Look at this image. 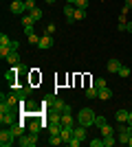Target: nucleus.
<instances>
[{
	"mask_svg": "<svg viewBox=\"0 0 132 147\" xmlns=\"http://www.w3.org/2000/svg\"><path fill=\"white\" fill-rule=\"evenodd\" d=\"M62 136H51V138H49V145H53V147H55V145H62Z\"/></svg>",
	"mask_w": 132,
	"mask_h": 147,
	"instance_id": "28",
	"label": "nucleus"
},
{
	"mask_svg": "<svg viewBox=\"0 0 132 147\" xmlns=\"http://www.w3.org/2000/svg\"><path fill=\"white\" fill-rule=\"evenodd\" d=\"M18 145L20 147H35L38 145V134H22V136H18Z\"/></svg>",
	"mask_w": 132,
	"mask_h": 147,
	"instance_id": "4",
	"label": "nucleus"
},
{
	"mask_svg": "<svg viewBox=\"0 0 132 147\" xmlns=\"http://www.w3.org/2000/svg\"><path fill=\"white\" fill-rule=\"evenodd\" d=\"M121 66H123V64H121L119 59H110V61H108V70H110V73H119Z\"/></svg>",
	"mask_w": 132,
	"mask_h": 147,
	"instance_id": "16",
	"label": "nucleus"
},
{
	"mask_svg": "<svg viewBox=\"0 0 132 147\" xmlns=\"http://www.w3.org/2000/svg\"><path fill=\"white\" fill-rule=\"evenodd\" d=\"M44 105H51V110L60 112V114H62L64 110H70V105H66V103H64V99H60V97H46V99H44Z\"/></svg>",
	"mask_w": 132,
	"mask_h": 147,
	"instance_id": "2",
	"label": "nucleus"
},
{
	"mask_svg": "<svg viewBox=\"0 0 132 147\" xmlns=\"http://www.w3.org/2000/svg\"><path fill=\"white\" fill-rule=\"evenodd\" d=\"M51 46H53V35H49V33H46V35H42V37H40V44H38V49L46 51V49H51Z\"/></svg>",
	"mask_w": 132,
	"mask_h": 147,
	"instance_id": "10",
	"label": "nucleus"
},
{
	"mask_svg": "<svg viewBox=\"0 0 132 147\" xmlns=\"http://www.w3.org/2000/svg\"><path fill=\"white\" fill-rule=\"evenodd\" d=\"M95 86H97V88H106L108 84H106V79H104V77H97V79H95Z\"/></svg>",
	"mask_w": 132,
	"mask_h": 147,
	"instance_id": "34",
	"label": "nucleus"
},
{
	"mask_svg": "<svg viewBox=\"0 0 132 147\" xmlns=\"http://www.w3.org/2000/svg\"><path fill=\"white\" fill-rule=\"evenodd\" d=\"M97 94H99V88L97 86H93V88L86 90V99H97Z\"/></svg>",
	"mask_w": 132,
	"mask_h": 147,
	"instance_id": "18",
	"label": "nucleus"
},
{
	"mask_svg": "<svg viewBox=\"0 0 132 147\" xmlns=\"http://www.w3.org/2000/svg\"><path fill=\"white\" fill-rule=\"evenodd\" d=\"M73 18H75V22H77V20H84V18H86V9H77V7H75V16H73Z\"/></svg>",
	"mask_w": 132,
	"mask_h": 147,
	"instance_id": "21",
	"label": "nucleus"
},
{
	"mask_svg": "<svg viewBox=\"0 0 132 147\" xmlns=\"http://www.w3.org/2000/svg\"><path fill=\"white\" fill-rule=\"evenodd\" d=\"M114 143H117V141H114V134L112 136H104V147H112Z\"/></svg>",
	"mask_w": 132,
	"mask_h": 147,
	"instance_id": "27",
	"label": "nucleus"
},
{
	"mask_svg": "<svg viewBox=\"0 0 132 147\" xmlns=\"http://www.w3.org/2000/svg\"><path fill=\"white\" fill-rule=\"evenodd\" d=\"M126 26H128V22H119V24H117V29H119V31H126Z\"/></svg>",
	"mask_w": 132,
	"mask_h": 147,
	"instance_id": "37",
	"label": "nucleus"
},
{
	"mask_svg": "<svg viewBox=\"0 0 132 147\" xmlns=\"http://www.w3.org/2000/svg\"><path fill=\"white\" fill-rule=\"evenodd\" d=\"M88 2L90 0H75V7L77 9H88Z\"/></svg>",
	"mask_w": 132,
	"mask_h": 147,
	"instance_id": "31",
	"label": "nucleus"
},
{
	"mask_svg": "<svg viewBox=\"0 0 132 147\" xmlns=\"http://www.w3.org/2000/svg\"><path fill=\"white\" fill-rule=\"evenodd\" d=\"M128 145H130V147H132V136H130V141H128Z\"/></svg>",
	"mask_w": 132,
	"mask_h": 147,
	"instance_id": "44",
	"label": "nucleus"
},
{
	"mask_svg": "<svg viewBox=\"0 0 132 147\" xmlns=\"http://www.w3.org/2000/svg\"><path fill=\"white\" fill-rule=\"evenodd\" d=\"M126 31H130V33H132V22H128V26H126Z\"/></svg>",
	"mask_w": 132,
	"mask_h": 147,
	"instance_id": "39",
	"label": "nucleus"
},
{
	"mask_svg": "<svg viewBox=\"0 0 132 147\" xmlns=\"http://www.w3.org/2000/svg\"><path fill=\"white\" fill-rule=\"evenodd\" d=\"M60 121H62L64 127H75V119H73V114H70V110H64L62 117H60Z\"/></svg>",
	"mask_w": 132,
	"mask_h": 147,
	"instance_id": "7",
	"label": "nucleus"
},
{
	"mask_svg": "<svg viewBox=\"0 0 132 147\" xmlns=\"http://www.w3.org/2000/svg\"><path fill=\"white\" fill-rule=\"evenodd\" d=\"M44 2H49V5H53V2H55V0H44Z\"/></svg>",
	"mask_w": 132,
	"mask_h": 147,
	"instance_id": "43",
	"label": "nucleus"
},
{
	"mask_svg": "<svg viewBox=\"0 0 132 147\" xmlns=\"http://www.w3.org/2000/svg\"><path fill=\"white\" fill-rule=\"evenodd\" d=\"M0 46H11V40H9V35H0Z\"/></svg>",
	"mask_w": 132,
	"mask_h": 147,
	"instance_id": "29",
	"label": "nucleus"
},
{
	"mask_svg": "<svg viewBox=\"0 0 132 147\" xmlns=\"http://www.w3.org/2000/svg\"><path fill=\"white\" fill-rule=\"evenodd\" d=\"M13 143H18V136L13 134L11 127H2V132H0V145L2 147H11Z\"/></svg>",
	"mask_w": 132,
	"mask_h": 147,
	"instance_id": "3",
	"label": "nucleus"
},
{
	"mask_svg": "<svg viewBox=\"0 0 132 147\" xmlns=\"http://www.w3.org/2000/svg\"><path fill=\"white\" fill-rule=\"evenodd\" d=\"M24 33H26V35H31V33H35V31H33V26H24Z\"/></svg>",
	"mask_w": 132,
	"mask_h": 147,
	"instance_id": "38",
	"label": "nucleus"
},
{
	"mask_svg": "<svg viewBox=\"0 0 132 147\" xmlns=\"http://www.w3.org/2000/svg\"><path fill=\"white\" fill-rule=\"evenodd\" d=\"M29 44H33V46H38V44H40V37L35 35V33H31V35H29Z\"/></svg>",
	"mask_w": 132,
	"mask_h": 147,
	"instance_id": "35",
	"label": "nucleus"
},
{
	"mask_svg": "<svg viewBox=\"0 0 132 147\" xmlns=\"http://www.w3.org/2000/svg\"><path fill=\"white\" fill-rule=\"evenodd\" d=\"M33 22H35V20L31 18V13H24V16H22V26H33Z\"/></svg>",
	"mask_w": 132,
	"mask_h": 147,
	"instance_id": "19",
	"label": "nucleus"
},
{
	"mask_svg": "<svg viewBox=\"0 0 132 147\" xmlns=\"http://www.w3.org/2000/svg\"><path fill=\"white\" fill-rule=\"evenodd\" d=\"M46 33L53 35V33H55V24H46Z\"/></svg>",
	"mask_w": 132,
	"mask_h": 147,
	"instance_id": "36",
	"label": "nucleus"
},
{
	"mask_svg": "<svg viewBox=\"0 0 132 147\" xmlns=\"http://www.w3.org/2000/svg\"><path fill=\"white\" fill-rule=\"evenodd\" d=\"M97 97H99L101 99V101H108V99H110V97H112V90H110V88H99V94H97Z\"/></svg>",
	"mask_w": 132,
	"mask_h": 147,
	"instance_id": "15",
	"label": "nucleus"
},
{
	"mask_svg": "<svg viewBox=\"0 0 132 147\" xmlns=\"http://www.w3.org/2000/svg\"><path fill=\"white\" fill-rule=\"evenodd\" d=\"M104 125H106V119H104V117H97V119H95V127H104Z\"/></svg>",
	"mask_w": 132,
	"mask_h": 147,
	"instance_id": "33",
	"label": "nucleus"
},
{
	"mask_svg": "<svg viewBox=\"0 0 132 147\" xmlns=\"http://www.w3.org/2000/svg\"><path fill=\"white\" fill-rule=\"evenodd\" d=\"M112 134H114V129H112V127H110V125L106 123V125L101 127V136H112Z\"/></svg>",
	"mask_w": 132,
	"mask_h": 147,
	"instance_id": "24",
	"label": "nucleus"
},
{
	"mask_svg": "<svg viewBox=\"0 0 132 147\" xmlns=\"http://www.w3.org/2000/svg\"><path fill=\"white\" fill-rule=\"evenodd\" d=\"M7 61H9L11 66H18V64H20V53H18V51H11L9 57H7Z\"/></svg>",
	"mask_w": 132,
	"mask_h": 147,
	"instance_id": "14",
	"label": "nucleus"
},
{
	"mask_svg": "<svg viewBox=\"0 0 132 147\" xmlns=\"http://www.w3.org/2000/svg\"><path fill=\"white\" fill-rule=\"evenodd\" d=\"M130 73H132V70H130L128 66H121V68H119V73H117V75H119V77H123V79H128V77H130Z\"/></svg>",
	"mask_w": 132,
	"mask_h": 147,
	"instance_id": "20",
	"label": "nucleus"
},
{
	"mask_svg": "<svg viewBox=\"0 0 132 147\" xmlns=\"http://www.w3.org/2000/svg\"><path fill=\"white\" fill-rule=\"evenodd\" d=\"M0 112H13V108L7 101H0Z\"/></svg>",
	"mask_w": 132,
	"mask_h": 147,
	"instance_id": "30",
	"label": "nucleus"
},
{
	"mask_svg": "<svg viewBox=\"0 0 132 147\" xmlns=\"http://www.w3.org/2000/svg\"><path fill=\"white\" fill-rule=\"evenodd\" d=\"M0 123H2V127H11L16 119H13V112H0Z\"/></svg>",
	"mask_w": 132,
	"mask_h": 147,
	"instance_id": "8",
	"label": "nucleus"
},
{
	"mask_svg": "<svg viewBox=\"0 0 132 147\" xmlns=\"http://www.w3.org/2000/svg\"><path fill=\"white\" fill-rule=\"evenodd\" d=\"M88 145L90 147H104V136H101V138H90Z\"/></svg>",
	"mask_w": 132,
	"mask_h": 147,
	"instance_id": "22",
	"label": "nucleus"
},
{
	"mask_svg": "<svg viewBox=\"0 0 132 147\" xmlns=\"http://www.w3.org/2000/svg\"><path fill=\"white\" fill-rule=\"evenodd\" d=\"M95 119H97V114H95L90 108H82V110L77 112V123L84 125V127H93V125H95Z\"/></svg>",
	"mask_w": 132,
	"mask_h": 147,
	"instance_id": "1",
	"label": "nucleus"
},
{
	"mask_svg": "<svg viewBox=\"0 0 132 147\" xmlns=\"http://www.w3.org/2000/svg\"><path fill=\"white\" fill-rule=\"evenodd\" d=\"M11 129H13V134H16V136H22V134H24V123H18V121H16L11 125Z\"/></svg>",
	"mask_w": 132,
	"mask_h": 147,
	"instance_id": "17",
	"label": "nucleus"
},
{
	"mask_svg": "<svg viewBox=\"0 0 132 147\" xmlns=\"http://www.w3.org/2000/svg\"><path fill=\"white\" fill-rule=\"evenodd\" d=\"M29 132L38 134V132H40V121H31V123H29Z\"/></svg>",
	"mask_w": 132,
	"mask_h": 147,
	"instance_id": "25",
	"label": "nucleus"
},
{
	"mask_svg": "<svg viewBox=\"0 0 132 147\" xmlns=\"http://www.w3.org/2000/svg\"><path fill=\"white\" fill-rule=\"evenodd\" d=\"M66 5H75V0H66Z\"/></svg>",
	"mask_w": 132,
	"mask_h": 147,
	"instance_id": "42",
	"label": "nucleus"
},
{
	"mask_svg": "<svg viewBox=\"0 0 132 147\" xmlns=\"http://www.w3.org/2000/svg\"><path fill=\"white\" fill-rule=\"evenodd\" d=\"M128 117H130V110H117V112H114L117 123H128Z\"/></svg>",
	"mask_w": 132,
	"mask_h": 147,
	"instance_id": "11",
	"label": "nucleus"
},
{
	"mask_svg": "<svg viewBox=\"0 0 132 147\" xmlns=\"http://www.w3.org/2000/svg\"><path fill=\"white\" fill-rule=\"evenodd\" d=\"M128 125H132V112H130V117H128Z\"/></svg>",
	"mask_w": 132,
	"mask_h": 147,
	"instance_id": "41",
	"label": "nucleus"
},
{
	"mask_svg": "<svg viewBox=\"0 0 132 147\" xmlns=\"http://www.w3.org/2000/svg\"><path fill=\"white\" fill-rule=\"evenodd\" d=\"M60 136H62L64 143H70V138H73V127H62V132H60Z\"/></svg>",
	"mask_w": 132,
	"mask_h": 147,
	"instance_id": "12",
	"label": "nucleus"
},
{
	"mask_svg": "<svg viewBox=\"0 0 132 147\" xmlns=\"http://www.w3.org/2000/svg\"><path fill=\"white\" fill-rule=\"evenodd\" d=\"M29 13H31V18L35 20V22H40V20H42V11H40L38 7H35V9H33V11H29Z\"/></svg>",
	"mask_w": 132,
	"mask_h": 147,
	"instance_id": "26",
	"label": "nucleus"
},
{
	"mask_svg": "<svg viewBox=\"0 0 132 147\" xmlns=\"http://www.w3.org/2000/svg\"><path fill=\"white\" fill-rule=\"evenodd\" d=\"M9 11H11L13 16H24V13H26L24 0H13L11 5H9Z\"/></svg>",
	"mask_w": 132,
	"mask_h": 147,
	"instance_id": "6",
	"label": "nucleus"
},
{
	"mask_svg": "<svg viewBox=\"0 0 132 147\" xmlns=\"http://www.w3.org/2000/svg\"><path fill=\"white\" fill-rule=\"evenodd\" d=\"M88 127H84V125H75L73 127V134H75V138H79V141H88V132H86Z\"/></svg>",
	"mask_w": 132,
	"mask_h": 147,
	"instance_id": "9",
	"label": "nucleus"
},
{
	"mask_svg": "<svg viewBox=\"0 0 132 147\" xmlns=\"http://www.w3.org/2000/svg\"><path fill=\"white\" fill-rule=\"evenodd\" d=\"M24 7H26V13L35 9V0H24Z\"/></svg>",
	"mask_w": 132,
	"mask_h": 147,
	"instance_id": "32",
	"label": "nucleus"
},
{
	"mask_svg": "<svg viewBox=\"0 0 132 147\" xmlns=\"http://www.w3.org/2000/svg\"><path fill=\"white\" fill-rule=\"evenodd\" d=\"M0 101H7V103L13 108V110L20 105V97H18V92H16V90H11L9 94H5V92H2V94H0Z\"/></svg>",
	"mask_w": 132,
	"mask_h": 147,
	"instance_id": "5",
	"label": "nucleus"
},
{
	"mask_svg": "<svg viewBox=\"0 0 132 147\" xmlns=\"http://www.w3.org/2000/svg\"><path fill=\"white\" fill-rule=\"evenodd\" d=\"M11 46H0V57H2V59H7V57H9V53H11Z\"/></svg>",
	"mask_w": 132,
	"mask_h": 147,
	"instance_id": "23",
	"label": "nucleus"
},
{
	"mask_svg": "<svg viewBox=\"0 0 132 147\" xmlns=\"http://www.w3.org/2000/svg\"><path fill=\"white\" fill-rule=\"evenodd\" d=\"M126 7H130V9H132V0H126Z\"/></svg>",
	"mask_w": 132,
	"mask_h": 147,
	"instance_id": "40",
	"label": "nucleus"
},
{
	"mask_svg": "<svg viewBox=\"0 0 132 147\" xmlns=\"http://www.w3.org/2000/svg\"><path fill=\"white\" fill-rule=\"evenodd\" d=\"M64 16H66V22H75V18H73V16H75V7L66 5L64 7Z\"/></svg>",
	"mask_w": 132,
	"mask_h": 147,
	"instance_id": "13",
	"label": "nucleus"
}]
</instances>
